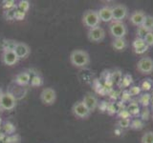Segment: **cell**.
Here are the masks:
<instances>
[{
    "label": "cell",
    "instance_id": "cell-8",
    "mask_svg": "<svg viewBox=\"0 0 153 143\" xmlns=\"http://www.w3.org/2000/svg\"><path fill=\"white\" fill-rule=\"evenodd\" d=\"M137 70L142 74H151L153 73V59L149 56H145L137 62Z\"/></svg>",
    "mask_w": 153,
    "mask_h": 143
},
{
    "label": "cell",
    "instance_id": "cell-27",
    "mask_svg": "<svg viewBox=\"0 0 153 143\" xmlns=\"http://www.w3.org/2000/svg\"><path fill=\"white\" fill-rule=\"evenodd\" d=\"M16 1L13 0H6V1H3L2 2V8L5 10V11H10V10H13V9H16Z\"/></svg>",
    "mask_w": 153,
    "mask_h": 143
},
{
    "label": "cell",
    "instance_id": "cell-38",
    "mask_svg": "<svg viewBox=\"0 0 153 143\" xmlns=\"http://www.w3.org/2000/svg\"><path fill=\"white\" fill-rule=\"evenodd\" d=\"M120 97H121V100H122V102H128V101H130V99H131V95L129 94L128 93V91L127 90H124L123 92L122 93V94H120Z\"/></svg>",
    "mask_w": 153,
    "mask_h": 143
},
{
    "label": "cell",
    "instance_id": "cell-15",
    "mask_svg": "<svg viewBox=\"0 0 153 143\" xmlns=\"http://www.w3.org/2000/svg\"><path fill=\"white\" fill-rule=\"evenodd\" d=\"M31 74L28 72H21L16 75L14 78V82H16L18 86H27L30 84L31 81Z\"/></svg>",
    "mask_w": 153,
    "mask_h": 143
},
{
    "label": "cell",
    "instance_id": "cell-7",
    "mask_svg": "<svg viewBox=\"0 0 153 143\" xmlns=\"http://www.w3.org/2000/svg\"><path fill=\"white\" fill-rule=\"evenodd\" d=\"M72 113L76 117L79 119H87L92 114L81 100L74 103V105L72 106Z\"/></svg>",
    "mask_w": 153,
    "mask_h": 143
},
{
    "label": "cell",
    "instance_id": "cell-6",
    "mask_svg": "<svg viewBox=\"0 0 153 143\" xmlns=\"http://www.w3.org/2000/svg\"><path fill=\"white\" fill-rule=\"evenodd\" d=\"M106 32L105 30L100 26H97L95 28L89 29L87 32V38L92 43H100L105 39Z\"/></svg>",
    "mask_w": 153,
    "mask_h": 143
},
{
    "label": "cell",
    "instance_id": "cell-19",
    "mask_svg": "<svg viewBox=\"0 0 153 143\" xmlns=\"http://www.w3.org/2000/svg\"><path fill=\"white\" fill-rule=\"evenodd\" d=\"M123 78V73L121 70H115L113 73H111V81L112 84L120 86L121 81Z\"/></svg>",
    "mask_w": 153,
    "mask_h": 143
},
{
    "label": "cell",
    "instance_id": "cell-26",
    "mask_svg": "<svg viewBox=\"0 0 153 143\" xmlns=\"http://www.w3.org/2000/svg\"><path fill=\"white\" fill-rule=\"evenodd\" d=\"M141 143H153V131H147L141 136Z\"/></svg>",
    "mask_w": 153,
    "mask_h": 143
},
{
    "label": "cell",
    "instance_id": "cell-25",
    "mask_svg": "<svg viewBox=\"0 0 153 143\" xmlns=\"http://www.w3.org/2000/svg\"><path fill=\"white\" fill-rule=\"evenodd\" d=\"M30 6H31V4L28 0H20V1H18L16 8L24 13H27L29 10H30Z\"/></svg>",
    "mask_w": 153,
    "mask_h": 143
},
{
    "label": "cell",
    "instance_id": "cell-18",
    "mask_svg": "<svg viewBox=\"0 0 153 143\" xmlns=\"http://www.w3.org/2000/svg\"><path fill=\"white\" fill-rule=\"evenodd\" d=\"M139 105H142L143 108H147L151 103V94L148 93H143L139 95L138 99Z\"/></svg>",
    "mask_w": 153,
    "mask_h": 143
},
{
    "label": "cell",
    "instance_id": "cell-10",
    "mask_svg": "<svg viewBox=\"0 0 153 143\" xmlns=\"http://www.w3.org/2000/svg\"><path fill=\"white\" fill-rule=\"evenodd\" d=\"M1 61L4 65L12 67L17 63L19 61V58L17 57L16 54L14 52L13 50H5L2 52Z\"/></svg>",
    "mask_w": 153,
    "mask_h": 143
},
{
    "label": "cell",
    "instance_id": "cell-22",
    "mask_svg": "<svg viewBox=\"0 0 153 143\" xmlns=\"http://www.w3.org/2000/svg\"><path fill=\"white\" fill-rule=\"evenodd\" d=\"M133 82V78L132 76L130 74H124L123 75V78H122V81H121V84H120V86L123 88H128L130 87V85L132 84Z\"/></svg>",
    "mask_w": 153,
    "mask_h": 143
},
{
    "label": "cell",
    "instance_id": "cell-29",
    "mask_svg": "<svg viewBox=\"0 0 153 143\" xmlns=\"http://www.w3.org/2000/svg\"><path fill=\"white\" fill-rule=\"evenodd\" d=\"M108 114L110 116H113L115 114H118L119 112V107H118V104L117 103H108V107H107V111Z\"/></svg>",
    "mask_w": 153,
    "mask_h": 143
},
{
    "label": "cell",
    "instance_id": "cell-40",
    "mask_svg": "<svg viewBox=\"0 0 153 143\" xmlns=\"http://www.w3.org/2000/svg\"><path fill=\"white\" fill-rule=\"evenodd\" d=\"M117 114L120 118H131L132 117L126 109H123V110H121V111H119Z\"/></svg>",
    "mask_w": 153,
    "mask_h": 143
},
{
    "label": "cell",
    "instance_id": "cell-12",
    "mask_svg": "<svg viewBox=\"0 0 153 143\" xmlns=\"http://www.w3.org/2000/svg\"><path fill=\"white\" fill-rule=\"evenodd\" d=\"M13 51L16 54L19 60L27 58L31 54L30 47H29V45L26 44L25 42H16V46L13 48Z\"/></svg>",
    "mask_w": 153,
    "mask_h": 143
},
{
    "label": "cell",
    "instance_id": "cell-43",
    "mask_svg": "<svg viewBox=\"0 0 153 143\" xmlns=\"http://www.w3.org/2000/svg\"><path fill=\"white\" fill-rule=\"evenodd\" d=\"M2 93H3V92H2V91H1V89H0V97H1V94H2Z\"/></svg>",
    "mask_w": 153,
    "mask_h": 143
},
{
    "label": "cell",
    "instance_id": "cell-33",
    "mask_svg": "<svg viewBox=\"0 0 153 143\" xmlns=\"http://www.w3.org/2000/svg\"><path fill=\"white\" fill-rule=\"evenodd\" d=\"M17 41H14V40H4L3 42V51L5 50H13L14 46H16Z\"/></svg>",
    "mask_w": 153,
    "mask_h": 143
},
{
    "label": "cell",
    "instance_id": "cell-3",
    "mask_svg": "<svg viewBox=\"0 0 153 143\" xmlns=\"http://www.w3.org/2000/svg\"><path fill=\"white\" fill-rule=\"evenodd\" d=\"M109 33L115 38H124L127 35V27L123 22L112 21L109 25Z\"/></svg>",
    "mask_w": 153,
    "mask_h": 143
},
{
    "label": "cell",
    "instance_id": "cell-36",
    "mask_svg": "<svg viewBox=\"0 0 153 143\" xmlns=\"http://www.w3.org/2000/svg\"><path fill=\"white\" fill-rule=\"evenodd\" d=\"M140 116L143 121H147L150 117V111L147 108H143V111H141L140 113Z\"/></svg>",
    "mask_w": 153,
    "mask_h": 143
},
{
    "label": "cell",
    "instance_id": "cell-28",
    "mask_svg": "<svg viewBox=\"0 0 153 143\" xmlns=\"http://www.w3.org/2000/svg\"><path fill=\"white\" fill-rule=\"evenodd\" d=\"M131 118H120L118 121V126L121 129H127L130 127Z\"/></svg>",
    "mask_w": 153,
    "mask_h": 143
},
{
    "label": "cell",
    "instance_id": "cell-37",
    "mask_svg": "<svg viewBox=\"0 0 153 143\" xmlns=\"http://www.w3.org/2000/svg\"><path fill=\"white\" fill-rule=\"evenodd\" d=\"M143 40H145L146 44L148 46V47H153V32H149L147 33V35L145 36L143 38Z\"/></svg>",
    "mask_w": 153,
    "mask_h": 143
},
{
    "label": "cell",
    "instance_id": "cell-14",
    "mask_svg": "<svg viewBox=\"0 0 153 143\" xmlns=\"http://www.w3.org/2000/svg\"><path fill=\"white\" fill-rule=\"evenodd\" d=\"M98 12L100 22H112L113 21V14H112V7L103 6L100 8Z\"/></svg>",
    "mask_w": 153,
    "mask_h": 143
},
{
    "label": "cell",
    "instance_id": "cell-44",
    "mask_svg": "<svg viewBox=\"0 0 153 143\" xmlns=\"http://www.w3.org/2000/svg\"><path fill=\"white\" fill-rule=\"evenodd\" d=\"M2 112H3V110H2V109H1V107H0V114H1V113H2Z\"/></svg>",
    "mask_w": 153,
    "mask_h": 143
},
{
    "label": "cell",
    "instance_id": "cell-9",
    "mask_svg": "<svg viewBox=\"0 0 153 143\" xmlns=\"http://www.w3.org/2000/svg\"><path fill=\"white\" fill-rule=\"evenodd\" d=\"M113 21L123 22L128 15V9L124 4H116L112 7Z\"/></svg>",
    "mask_w": 153,
    "mask_h": 143
},
{
    "label": "cell",
    "instance_id": "cell-21",
    "mask_svg": "<svg viewBox=\"0 0 153 143\" xmlns=\"http://www.w3.org/2000/svg\"><path fill=\"white\" fill-rule=\"evenodd\" d=\"M30 84L32 87H40V86L43 85V78L40 74H35L33 75L31 77V81H30Z\"/></svg>",
    "mask_w": 153,
    "mask_h": 143
},
{
    "label": "cell",
    "instance_id": "cell-23",
    "mask_svg": "<svg viewBox=\"0 0 153 143\" xmlns=\"http://www.w3.org/2000/svg\"><path fill=\"white\" fill-rule=\"evenodd\" d=\"M143 26L145 27L148 32H153V16L146 14L145 21L143 23Z\"/></svg>",
    "mask_w": 153,
    "mask_h": 143
},
{
    "label": "cell",
    "instance_id": "cell-24",
    "mask_svg": "<svg viewBox=\"0 0 153 143\" xmlns=\"http://www.w3.org/2000/svg\"><path fill=\"white\" fill-rule=\"evenodd\" d=\"M152 86H153V81H151V79H145L141 82L140 88L142 90V92L147 93L148 91H150L152 89Z\"/></svg>",
    "mask_w": 153,
    "mask_h": 143
},
{
    "label": "cell",
    "instance_id": "cell-20",
    "mask_svg": "<svg viewBox=\"0 0 153 143\" xmlns=\"http://www.w3.org/2000/svg\"><path fill=\"white\" fill-rule=\"evenodd\" d=\"M143 125H145V123L142 120L141 118H134V119H131V123H130V129L134 131H140L143 128Z\"/></svg>",
    "mask_w": 153,
    "mask_h": 143
},
{
    "label": "cell",
    "instance_id": "cell-34",
    "mask_svg": "<svg viewBox=\"0 0 153 143\" xmlns=\"http://www.w3.org/2000/svg\"><path fill=\"white\" fill-rule=\"evenodd\" d=\"M16 131V127L11 122H6L4 124V132L6 133H13Z\"/></svg>",
    "mask_w": 153,
    "mask_h": 143
},
{
    "label": "cell",
    "instance_id": "cell-35",
    "mask_svg": "<svg viewBox=\"0 0 153 143\" xmlns=\"http://www.w3.org/2000/svg\"><path fill=\"white\" fill-rule=\"evenodd\" d=\"M25 16H26V13L20 11V10H18L17 8L16 9V12H14V20L21 21L25 18Z\"/></svg>",
    "mask_w": 153,
    "mask_h": 143
},
{
    "label": "cell",
    "instance_id": "cell-13",
    "mask_svg": "<svg viewBox=\"0 0 153 143\" xmlns=\"http://www.w3.org/2000/svg\"><path fill=\"white\" fill-rule=\"evenodd\" d=\"M146 16V14L145 12L142 11V10H137V11H134L130 13V15H129V21H130V23L133 26L138 28L143 25Z\"/></svg>",
    "mask_w": 153,
    "mask_h": 143
},
{
    "label": "cell",
    "instance_id": "cell-31",
    "mask_svg": "<svg viewBox=\"0 0 153 143\" xmlns=\"http://www.w3.org/2000/svg\"><path fill=\"white\" fill-rule=\"evenodd\" d=\"M148 32H148V31L146 30V29L142 25V26H140V27H138V28H137L136 35H137V37H138V38H142V39H143V38H145V36L147 35Z\"/></svg>",
    "mask_w": 153,
    "mask_h": 143
},
{
    "label": "cell",
    "instance_id": "cell-16",
    "mask_svg": "<svg viewBox=\"0 0 153 143\" xmlns=\"http://www.w3.org/2000/svg\"><path fill=\"white\" fill-rule=\"evenodd\" d=\"M112 48L113 50L116 52H123L127 48V40L124 38H115L113 39L112 43Z\"/></svg>",
    "mask_w": 153,
    "mask_h": 143
},
{
    "label": "cell",
    "instance_id": "cell-30",
    "mask_svg": "<svg viewBox=\"0 0 153 143\" xmlns=\"http://www.w3.org/2000/svg\"><path fill=\"white\" fill-rule=\"evenodd\" d=\"M127 91L131 97H137V95H140L142 93L140 86H130V88H129Z\"/></svg>",
    "mask_w": 153,
    "mask_h": 143
},
{
    "label": "cell",
    "instance_id": "cell-32",
    "mask_svg": "<svg viewBox=\"0 0 153 143\" xmlns=\"http://www.w3.org/2000/svg\"><path fill=\"white\" fill-rule=\"evenodd\" d=\"M145 45H146V42H145V40H143V39H142V38L136 37L135 39L132 41V48H133V50H136V49H138V48H141V47L145 46Z\"/></svg>",
    "mask_w": 153,
    "mask_h": 143
},
{
    "label": "cell",
    "instance_id": "cell-17",
    "mask_svg": "<svg viewBox=\"0 0 153 143\" xmlns=\"http://www.w3.org/2000/svg\"><path fill=\"white\" fill-rule=\"evenodd\" d=\"M126 110L128 111V113L130 114L131 116H137L141 113L140 105H139V103L137 101H132L129 103L126 107Z\"/></svg>",
    "mask_w": 153,
    "mask_h": 143
},
{
    "label": "cell",
    "instance_id": "cell-1",
    "mask_svg": "<svg viewBox=\"0 0 153 143\" xmlns=\"http://www.w3.org/2000/svg\"><path fill=\"white\" fill-rule=\"evenodd\" d=\"M70 63L78 69L87 68L90 64V55L82 49H76L70 52Z\"/></svg>",
    "mask_w": 153,
    "mask_h": 143
},
{
    "label": "cell",
    "instance_id": "cell-41",
    "mask_svg": "<svg viewBox=\"0 0 153 143\" xmlns=\"http://www.w3.org/2000/svg\"><path fill=\"white\" fill-rule=\"evenodd\" d=\"M148 49H149V47H148L147 45H145L141 48H138V49H136V50H133V52H135L136 55H143L145 52H146L148 51Z\"/></svg>",
    "mask_w": 153,
    "mask_h": 143
},
{
    "label": "cell",
    "instance_id": "cell-39",
    "mask_svg": "<svg viewBox=\"0 0 153 143\" xmlns=\"http://www.w3.org/2000/svg\"><path fill=\"white\" fill-rule=\"evenodd\" d=\"M16 9L10 10V11H5L4 15L7 20H14V12H16Z\"/></svg>",
    "mask_w": 153,
    "mask_h": 143
},
{
    "label": "cell",
    "instance_id": "cell-4",
    "mask_svg": "<svg viewBox=\"0 0 153 143\" xmlns=\"http://www.w3.org/2000/svg\"><path fill=\"white\" fill-rule=\"evenodd\" d=\"M16 106V99L10 92H3L0 97V107L3 111H12Z\"/></svg>",
    "mask_w": 153,
    "mask_h": 143
},
{
    "label": "cell",
    "instance_id": "cell-2",
    "mask_svg": "<svg viewBox=\"0 0 153 143\" xmlns=\"http://www.w3.org/2000/svg\"><path fill=\"white\" fill-rule=\"evenodd\" d=\"M82 24L89 29L100 26V19L99 17L98 12L95 10H87L82 14Z\"/></svg>",
    "mask_w": 153,
    "mask_h": 143
},
{
    "label": "cell",
    "instance_id": "cell-5",
    "mask_svg": "<svg viewBox=\"0 0 153 143\" xmlns=\"http://www.w3.org/2000/svg\"><path fill=\"white\" fill-rule=\"evenodd\" d=\"M39 99L42 102V104L46 105V106H52V105H54L56 100V90L52 87L44 88L39 94Z\"/></svg>",
    "mask_w": 153,
    "mask_h": 143
},
{
    "label": "cell",
    "instance_id": "cell-42",
    "mask_svg": "<svg viewBox=\"0 0 153 143\" xmlns=\"http://www.w3.org/2000/svg\"><path fill=\"white\" fill-rule=\"evenodd\" d=\"M107 107H108V103L105 102V101H102L99 104V109L102 112H104V111H107Z\"/></svg>",
    "mask_w": 153,
    "mask_h": 143
},
{
    "label": "cell",
    "instance_id": "cell-11",
    "mask_svg": "<svg viewBox=\"0 0 153 143\" xmlns=\"http://www.w3.org/2000/svg\"><path fill=\"white\" fill-rule=\"evenodd\" d=\"M81 101L84 103V105H85L86 107H87V109L89 110L91 113L95 112L96 110L99 108V104H100L99 99L92 93L85 94V95L83 97V98H82Z\"/></svg>",
    "mask_w": 153,
    "mask_h": 143
}]
</instances>
